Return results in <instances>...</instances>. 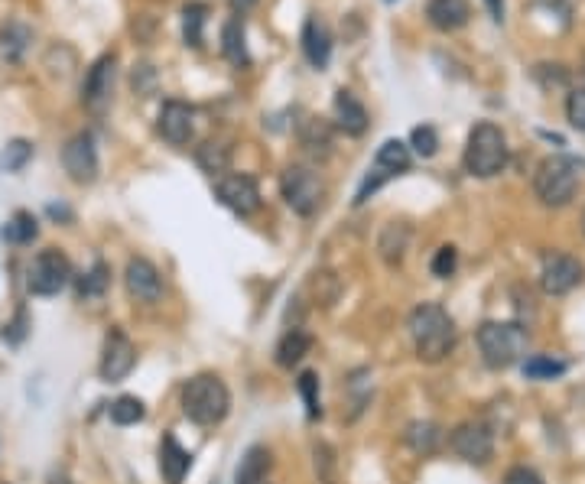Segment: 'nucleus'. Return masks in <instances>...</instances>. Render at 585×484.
Segmentation results:
<instances>
[{
  "mask_svg": "<svg viewBox=\"0 0 585 484\" xmlns=\"http://www.w3.org/2000/svg\"><path fill=\"white\" fill-rule=\"evenodd\" d=\"M410 338L416 358L439 364L455 348V322L439 303H423L410 312Z\"/></svg>",
  "mask_w": 585,
  "mask_h": 484,
  "instance_id": "f257e3e1",
  "label": "nucleus"
},
{
  "mask_svg": "<svg viewBox=\"0 0 585 484\" xmlns=\"http://www.w3.org/2000/svg\"><path fill=\"white\" fill-rule=\"evenodd\" d=\"M231 410V394L221 377L199 374L182 387V413L199 426H218Z\"/></svg>",
  "mask_w": 585,
  "mask_h": 484,
  "instance_id": "f03ea898",
  "label": "nucleus"
},
{
  "mask_svg": "<svg viewBox=\"0 0 585 484\" xmlns=\"http://www.w3.org/2000/svg\"><path fill=\"white\" fill-rule=\"evenodd\" d=\"M507 137L498 124L491 121H481L472 127V134H468V143H465V169L468 176L475 179H491L498 176L501 169L507 166Z\"/></svg>",
  "mask_w": 585,
  "mask_h": 484,
  "instance_id": "7ed1b4c3",
  "label": "nucleus"
},
{
  "mask_svg": "<svg viewBox=\"0 0 585 484\" xmlns=\"http://www.w3.org/2000/svg\"><path fill=\"white\" fill-rule=\"evenodd\" d=\"M533 192L546 208H566L579 192V163L569 156H546L533 173Z\"/></svg>",
  "mask_w": 585,
  "mask_h": 484,
  "instance_id": "20e7f679",
  "label": "nucleus"
},
{
  "mask_svg": "<svg viewBox=\"0 0 585 484\" xmlns=\"http://www.w3.org/2000/svg\"><path fill=\"white\" fill-rule=\"evenodd\" d=\"M478 348L488 368H511L527 355V332L517 322H485L478 329Z\"/></svg>",
  "mask_w": 585,
  "mask_h": 484,
  "instance_id": "39448f33",
  "label": "nucleus"
},
{
  "mask_svg": "<svg viewBox=\"0 0 585 484\" xmlns=\"http://www.w3.org/2000/svg\"><path fill=\"white\" fill-rule=\"evenodd\" d=\"M280 192H283L286 205L303 218L316 215L322 199H325L322 179H319L316 169H309V166H286V173L280 179Z\"/></svg>",
  "mask_w": 585,
  "mask_h": 484,
  "instance_id": "423d86ee",
  "label": "nucleus"
},
{
  "mask_svg": "<svg viewBox=\"0 0 585 484\" xmlns=\"http://www.w3.org/2000/svg\"><path fill=\"white\" fill-rule=\"evenodd\" d=\"M69 280H72V264L56 247L39 251L33 257V264L26 267V286H30L33 296H56L59 290H65Z\"/></svg>",
  "mask_w": 585,
  "mask_h": 484,
  "instance_id": "0eeeda50",
  "label": "nucleus"
},
{
  "mask_svg": "<svg viewBox=\"0 0 585 484\" xmlns=\"http://www.w3.org/2000/svg\"><path fill=\"white\" fill-rule=\"evenodd\" d=\"M114 75H117V56H114V52H104L101 59L91 62V69L85 75V85H82V104H85V111L101 117L104 111L111 108Z\"/></svg>",
  "mask_w": 585,
  "mask_h": 484,
  "instance_id": "6e6552de",
  "label": "nucleus"
},
{
  "mask_svg": "<svg viewBox=\"0 0 585 484\" xmlns=\"http://www.w3.org/2000/svg\"><path fill=\"white\" fill-rule=\"evenodd\" d=\"M449 449L459 455V459H465V462L485 465L491 455H494V436H491L488 423L468 420L462 426H455L452 436H449Z\"/></svg>",
  "mask_w": 585,
  "mask_h": 484,
  "instance_id": "1a4fd4ad",
  "label": "nucleus"
},
{
  "mask_svg": "<svg viewBox=\"0 0 585 484\" xmlns=\"http://www.w3.org/2000/svg\"><path fill=\"white\" fill-rule=\"evenodd\" d=\"M585 277V267L569 254H546L540 267V286L546 296H566L572 293Z\"/></svg>",
  "mask_w": 585,
  "mask_h": 484,
  "instance_id": "9d476101",
  "label": "nucleus"
},
{
  "mask_svg": "<svg viewBox=\"0 0 585 484\" xmlns=\"http://www.w3.org/2000/svg\"><path fill=\"white\" fill-rule=\"evenodd\" d=\"M134 364H137L134 342H130L121 329L108 332V338H104V351H101V364H98L101 381H108V384L124 381V377L134 371Z\"/></svg>",
  "mask_w": 585,
  "mask_h": 484,
  "instance_id": "9b49d317",
  "label": "nucleus"
},
{
  "mask_svg": "<svg viewBox=\"0 0 585 484\" xmlns=\"http://www.w3.org/2000/svg\"><path fill=\"white\" fill-rule=\"evenodd\" d=\"M62 166H65V173H69V179L78 182V186H88V182H95L98 179L95 137H91V134H75L62 147Z\"/></svg>",
  "mask_w": 585,
  "mask_h": 484,
  "instance_id": "f8f14e48",
  "label": "nucleus"
},
{
  "mask_svg": "<svg viewBox=\"0 0 585 484\" xmlns=\"http://www.w3.org/2000/svg\"><path fill=\"white\" fill-rule=\"evenodd\" d=\"M215 195H218V202L231 208L234 215H254L260 208V189H257L254 176H247V173L221 176L215 182Z\"/></svg>",
  "mask_w": 585,
  "mask_h": 484,
  "instance_id": "ddd939ff",
  "label": "nucleus"
},
{
  "mask_svg": "<svg viewBox=\"0 0 585 484\" xmlns=\"http://www.w3.org/2000/svg\"><path fill=\"white\" fill-rule=\"evenodd\" d=\"M156 130L173 147H186L195 130V111L186 101H166L160 108V117H156Z\"/></svg>",
  "mask_w": 585,
  "mask_h": 484,
  "instance_id": "4468645a",
  "label": "nucleus"
},
{
  "mask_svg": "<svg viewBox=\"0 0 585 484\" xmlns=\"http://www.w3.org/2000/svg\"><path fill=\"white\" fill-rule=\"evenodd\" d=\"M124 283H127V293L134 296L137 303H156V299L163 296L160 270H156L150 260H143V257H130L127 260Z\"/></svg>",
  "mask_w": 585,
  "mask_h": 484,
  "instance_id": "2eb2a0df",
  "label": "nucleus"
},
{
  "mask_svg": "<svg viewBox=\"0 0 585 484\" xmlns=\"http://www.w3.org/2000/svg\"><path fill=\"white\" fill-rule=\"evenodd\" d=\"M426 20L433 23L439 33H455L472 20V7H468V0H429Z\"/></svg>",
  "mask_w": 585,
  "mask_h": 484,
  "instance_id": "dca6fc26",
  "label": "nucleus"
},
{
  "mask_svg": "<svg viewBox=\"0 0 585 484\" xmlns=\"http://www.w3.org/2000/svg\"><path fill=\"white\" fill-rule=\"evenodd\" d=\"M303 52H306L312 69H319V72L332 59V33L319 17H309L306 26H303Z\"/></svg>",
  "mask_w": 585,
  "mask_h": 484,
  "instance_id": "f3484780",
  "label": "nucleus"
},
{
  "mask_svg": "<svg viewBox=\"0 0 585 484\" xmlns=\"http://www.w3.org/2000/svg\"><path fill=\"white\" fill-rule=\"evenodd\" d=\"M33 46V30L23 20H7L0 26V59L7 65H20Z\"/></svg>",
  "mask_w": 585,
  "mask_h": 484,
  "instance_id": "a211bd4d",
  "label": "nucleus"
},
{
  "mask_svg": "<svg viewBox=\"0 0 585 484\" xmlns=\"http://www.w3.org/2000/svg\"><path fill=\"white\" fill-rule=\"evenodd\" d=\"M335 124L345 130L348 137H361L368 130V111L364 104L351 95V91H335Z\"/></svg>",
  "mask_w": 585,
  "mask_h": 484,
  "instance_id": "6ab92c4d",
  "label": "nucleus"
},
{
  "mask_svg": "<svg viewBox=\"0 0 585 484\" xmlns=\"http://www.w3.org/2000/svg\"><path fill=\"white\" fill-rule=\"evenodd\" d=\"M189 465H192V455L179 446L173 433H166L163 442H160V475H163V481L166 484H182V478L189 475Z\"/></svg>",
  "mask_w": 585,
  "mask_h": 484,
  "instance_id": "aec40b11",
  "label": "nucleus"
},
{
  "mask_svg": "<svg viewBox=\"0 0 585 484\" xmlns=\"http://www.w3.org/2000/svg\"><path fill=\"white\" fill-rule=\"evenodd\" d=\"M273 468L270 449L267 446H251L244 452V459L238 465V475H234V484H264Z\"/></svg>",
  "mask_w": 585,
  "mask_h": 484,
  "instance_id": "412c9836",
  "label": "nucleus"
},
{
  "mask_svg": "<svg viewBox=\"0 0 585 484\" xmlns=\"http://www.w3.org/2000/svg\"><path fill=\"white\" fill-rule=\"evenodd\" d=\"M374 169H381L384 176L407 173V169H410V147L403 140H384L381 147H377Z\"/></svg>",
  "mask_w": 585,
  "mask_h": 484,
  "instance_id": "4be33fe9",
  "label": "nucleus"
},
{
  "mask_svg": "<svg viewBox=\"0 0 585 484\" xmlns=\"http://www.w3.org/2000/svg\"><path fill=\"white\" fill-rule=\"evenodd\" d=\"M221 52H225V59L231 65H247V46H244V20L241 17H231L225 23V30H221Z\"/></svg>",
  "mask_w": 585,
  "mask_h": 484,
  "instance_id": "5701e85b",
  "label": "nucleus"
},
{
  "mask_svg": "<svg viewBox=\"0 0 585 484\" xmlns=\"http://www.w3.org/2000/svg\"><path fill=\"white\" fill-rule=\"evenodd\" d=\"M312 348V338L303 332V329H290L277 345V364L280 368H293V364H299Z\"/></svg>",
  "mask_w": 585,
  "mask_h": 484,
  "instance_id": "b1692460",
  "label": "nucleus"
},
{
  "mask_svg": "<svg viewBox=\"0 0 585 484\" xmlns=\"http://www.w3.org/2000/svg\"><path fill=\"white\" fill-rule=\"evenodd\" d=\"M403 439H407V446H410L416 455H433V452L439 449L442 433H439V426H436V423L423 420V423H410V426H407V433H403Z\"/></svg>",
  "mask_w": 585,
  "mask_h": 484,
  "instance_id": "393cba45",
  "label": "nucleus"
},
{
  "mask_svg": "<svg viewBox=\"0 0 585 484\" xmlns=\"http://www.w3.org/2000/svg\"><path fill=\"white\" fill-rule=\"evenodd\" d=\"M524 374L530 381H553V377L566 374V361H559L553 355H533L524 361Z\"/></svg>",
  "mask_w": 585,
  "mask_h": 484,
  "instance_id": "a878e982",
  "label": "nucleus"
},
{
  "mask_svg": "<svg viewBox=\"0 0 585 484\" xmlns=\"http://www.w3.org/2000/svg\"><path fill=\"white\" fill-rule=\"evenodd\" d=\"M205 17H208V7L205 4H186V7H182V33H186V43L195 46V49L202 46Z\"/></svg>",
  "mask_w": 585,
  "mask_h": 484,
  "instance_id": "bb28decb",
  "label": "nucleus"
},
{
  "mask_svg": "<svg viewBox=\"0 0 585 484\" xmlns=\"http://www.w3.org/2000/svg\"><path fill=\"white\" fill-rule=\"evenodd\" d=\"M147 416V407H143L140 397H117L111 403V423L117 426H134Z\"/></svg>",
  "mask_w": 585,
  "mask_h": 484,
  "instance_id": "cd10ccee",
  "label": "nucleus"
},
{
  "mask_svg": "<svg viewBox=\"0 0 585 484\" xmlns=\"http://www.w3.org/2000/svg\"><path fill=\"white\" fill-rule=\"evenodd\" d=\"M39 234L36 228V218L30 212H17L10 221H7V228H4V241L10 244H30L33 238Z\"/></svg>",
  "mask_w": 585,
  "mask_h": 484,
  "instance_id": "c85d7f7f",
  "label": "nucleus"
},
{
  "mask_svg": "<svg viewBox=\"0 0 585 484\" xmlns=\"http://www.w3.org/2000/svg\"><path fill=\"white\" fill-rule=\"evenodd\" d=\"M30 156H33V143L13 140L7 143V150L0 153V169H4V173H20V169L30 163Z\"/></svg>",
  "mask_w": 585,
  "mask_h": 484,
  "instance_id": "c756f323",
  "label": "nucleus"
},
{
  "mask_svg": "<svg viewBox=\"0 0 585 484\" xmlns=\"http://www.w3.org/2000/svg\"><path fill=\"white\" fill-rule=\"evenodd\" d=\"M296 387H299V394H303V400H306V413H309V420H319V416H322V403H319V377L312 374V371H303V374H299Z\"/></svg>",
  "mask_w": 585,
  "mask_h": 484,
  "instance_id": "7c9ffc66",
  "label": "nucleus"
},
{
  "mask_svg": "<svg viewBox=\"0 0 585 484\" xmlns=\"http://www.w3.org/2000/svg\"><path fill=\"white\" fill-rule=\"evenodd\" d=\"M195 160H199V166L205 169V173H225L228 166V147H221V143H205V147H199V153H195Z\"/></svg>",
  "mask_w": 585,
  "mask_h": 484,
  "instance_id": "2f4dec72",
  "label": "nucleus"
},
{
  "mask_svg": "<svg viewBox=\"0 0 585 484\" xmlns=\"http://www.w3.org/2000/svg\"><path fill=\"white\" fill-rule=\"evenodd\" d=\"M108 280H111V270L98 260V264L91 267L82 280H78V293L82 296H101L104 290H108Z\"/></svg>",
  "mask_w": 585,
  "mask_h": 484,
  "instance_id": "473e14b6",
  "label": "nucleus"
},
{
  "mask_svg": "<svg viewBox=\"0 0 585 484\" xmlns=\"http://www.w3.org/2000/svg\"><path fill=\"white\" fill-rule=\"evenodd\" d=\"M303 147L309 153H329L332 137H329V127H325V121H309L303 127Z\"/></svg>",
  "mask_w": 585,
  "mask_h": 484,
  "instance_id": "72a5a7b5",
  "label": "nucleus"
},
{
  "mask_svg": "<svg viewBox=\"0 0 585 484\" xmlns=\"http://www.w3.org/2000/svg\"><path fill=\"white\" fill-rule=\"evenodd\" d=\"M455 267H459V251H455L452 244H442L436 251V257H433V264H429V270H433V277L449 280L455 273Z\"/></svg>",
  "mask_w": 585,
  "mask_h": 484,
  "instance_id": "f704fd0d",
  "label": "nucleus"
},
{
  "mask_svg": "<svg viewBox=\"0 0 585 484\" xmlns=\"http://www.w3.org/2000/svg\"><path fill=\"white\" fill-rule=\"evenodd\" d=\"M410 147H413L416 153H420V156H436V150H439V134H436V127H429V124L413 127Z\"/></svg>",
  "mask_w": 585,
  "mask_h": 484,
  "instance_id": "c9c22d12",
  "label": "nucleus"
},
{
  "mask_svg": "<svg viewBox=\"0 0 585 484\" xmlns=\"http://www.w3.org/2000/svg\"><path fill=\"white\" fill-rule=\"evenodd\" d=\"M566 117L569 124L579 130V134H585V88H572L569 98H566Z\"/></svg>",
  "mask_w": 585,
  "mask_h": 484,
  "instance_id": "e433bc0d",
  "label": "nucleus"
},
{
  "mask_svg": "<svg viewBox=\"0 0 585 484\" xmlns=\"http://www.w3.org/2000/svg\"><path fill=\"white\" fill-rule=\"evenodd\" d=\"M504 484H543V478L527 465H514L511 472L504 475Z\"/></svg>",
  "mask_w": 585,
  "mask_h": 484,
  "instance_id": "4c0bfd02",
  "label": "nucleus"
},
{
  "mask_svg": "<svg viewBox=\"0 0 585 484\" xmlns=\"http://www.w3.org/2000/svg\"><path fill=\"white\" fill-rule=\"evenodd\" d=\"M485 4H488L491 20H494V23H501V20H504V0H485Z\"/></svg>",
  "mask_w": 585,
  "mask_h": 484,
  "instance_id": "58836bf2",
  "label": "nucleus"
},
{
  "mask_svg": "<svg viewBox=\"0 0 585 484\" xmlns=\"http://www.w3.org/2000/svg\"><path fill=\"white\" fill-rule=\"evenodd\" d=\"M228 4H231L234 10H238V13H244V10H251V7L257 4V0H228Z\"/></svg>",
  "mask_w": 585,
  "mask_h": 484,
  "instance_id": "ea45409f",
  "label": "nucleus"
},
{
  "mask_svg": "<svg viewBox=\"0 0 585 484\" xmlns=\"http://www.w3.org/2000/svg\"><path fill=\"white\" fill-rule=\"evenodd\" d=\"M582 228H585V215H582Z\"/></svg>",
  "mask_w": 585,
  "mask_h": 484,
  "instance_id": "a19ab883",
  "label": "nucleus"
},
{
  "mask_svg": "<svg viewBox=\"0 0 585 484\" xmlns=\"http://www.w3.org/2000/svg\"><path fill=\"white\" fill-rule=\"evenodd\" d=\"M56 484H65V481H56Z\"/></svg>",
  "mask_w": 585,
  "mask_h": 484,
  "instance_id": "79ce46f5",
  "label": "nucleus"
}]
</instances>
